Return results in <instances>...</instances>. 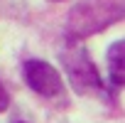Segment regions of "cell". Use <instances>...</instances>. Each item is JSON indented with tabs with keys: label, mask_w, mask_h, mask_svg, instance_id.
<instances>
[{
	"label": "cell",
	"mask_w": 125,
	"mask_h": 123,
	"mask_svg": "<svg viewBox=\"0 0 125 123\" xmlns=\"http://www.w3.org/2000/svg\"><path fill=\"white\" fill-rule=\"evenodd\" d=\"M123 12H125V0H81L71 10L69 30L76 37H88L123 20Z\"/></svg>",
	"instance_id": "6da1fadb"
},
{
	"label": "cell",
	"mask_w": 125,
	"mask_h": 123,
	"mask_svg": "<svg viewBox=\"0 0 125 123\" xmlns=\"http://www.w3.org/2000/svg\"><path fill=\"white\" fill-rule=\"evenodd\" d=\"M64 59V64H66V72H69V79H71V86L79 91V94H86L91 89H101L103 81L93 67V62L88 59V54H83L81 49L76 52H69L61 57Z\"/></svg>",
	"instance_id": "7a4b0ae2"
},
{
	"label": "cell",
	"mask_w": 125,
	"mask_h": 123,
	"mask_svg": "<svg viewBox=\"0 0 125 123\" xmlns=\"http://www.w3.org/2000/svg\"><path fill=\"white\" fill-rule=\"evenodd\" d=\"M22 76L27 81V86L32 91H37L39 96H56L64 89V81H61L59 72L47 64V62H39V59H30L25 69H22Z\"/></svg>",
	"instance_id": "3957f363"
},
{
	"label": "cell",
	"mask_w": 125,
	"mask_h": 123,
	"mask_svg": "<svg viewBox=\"0 0 125 123\" xmlns=\"http://www.w3.org/2000/svg\"><path fill=\"white\" fill-rule=\"evenodd\" d=\"M108 74L115 86L125 84V42L118 39L108 49Z\"/></svg>",
	"instance_id": "277c9868"
},
{
	"label": "cell",
	"mask_w": 125,
	"mask_h": 123,
	"mask_svg": "<svg viewBox=\"0 0 125 123\" xmlns=\"http://www.w3.org/2000/svg\"><path fill=\"white\" fill-rule=\"evenodd\" d=\"M8 103H10V96H8V91H5V86L0 84V113H3V111L8 108Z\"/></svg>",
	"instance_id": "5b68a950"
}]
</instances>
